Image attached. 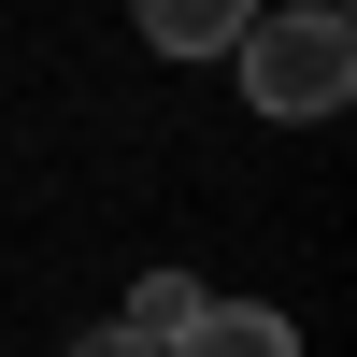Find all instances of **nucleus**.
<instances>
[{
  "label": "nucleus",
  "instance_id": "1",
  "mask_svg": "<svg viewBox=\"0 0 357 357\" xmlns=\"http://www.w3.org/2000/svg\"><path fill=\"white\" fill-rule=\"evenodd\" d=\"M229 72H243V100L272 114V129H301V114L357 100V29H343V0H286V15H243Z\"/></svg>",
  "mask_w": 357,
  "mask_h": 357
},
{
  "label": "nucleus",
  "instance_id": "2",
  "mask_svg": "<svg viewBox=\"0 0 357 357\" xmlns=\"http://www.w3.org/2000/svg\"><path fill=\"white\" fill-rule=\"evenodd\" d=\"M158 357H301V329H286L272 301H200V314H186Z\"/></svg>",
  "mask_w": 357,
  "mask_h": 357
},
{
  "label": "nucleus",
  "instance_id": "3",
  "mask_svg": "<svg viewBox=\"0 0 357 357\" xmlns=\"http://www.w3.org/2000/svg\"><path fill=\"white\" fill-rule=\"evenodd\" d=\"M243 15H257V0H129V29H143L158 57H229Z\"/></svg>",
  "mask_w": 357,
  "mask_h": 357
},
{
  "label": "nucleus",
  "instance_id": "4",
  "mask_svg": "<svg viewBox=\"0 0 357 357\" xmlns=\"http://www.w3.org/2000/svg\"><path fill=\"white\" fill-rule=\"evenodd\" d=\"M200 301H215V286H186V272H143V286H129V329H143V343H172Z\"/></svg>",
  "mask_w": 357,
  "mask_h": 357
},
{
  "label": "nucleus",
  "instance_id": "5",
  "mask_svg": "<svg viewBox=\"0 0 357 357\" xmlns=\"http://www.w3.org/2000/svg\"><path fill=\"white\" fill-rule=\"evenodd\" d=\"M72 357H158V343H143V329H129V314H114V329H86Z\"/></svg>",
  "mask_w": 357,
  "mask_h": 357
}]
</instances>
